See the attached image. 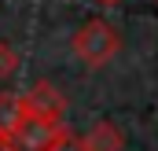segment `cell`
<instances>
[{
  "label": "cell",
  "mask_w": 158,
  "mask_h": 151,
  "mask_svg": "<svg viewBox=\"0 0 158 151\" xmlns=\"http://www.w3.org/2000/svg\"><path fill=\"white\" fill-rule=\"evenodd\" d=\"M70 48H74L77 63H85L88 70H99V67H107L121 52V33L110 22H103V19H88L77 33H74Z\"/></svg>",
  "instance_id": "6da1fadb"
},
{
  "label": "cell",
  "mask_w": 158,
  "mask_h": 151,
  "mask_svg": "<svg viewBox=\"0 0 158 151\" xmlns=\"http://www.w3.org/2000/svg\"><path fill=\"white\" fill-rule=\"evenodd\" d=\"M22 111H26V118L63 122V114H66V96H63L52 81H37L30 92H22Z\"/></svg>",
  "instance_id": "7a4b0ae2"
},
{
  "label": "cell",
  "mask_w": 158,
  "mask_h": 151,
  "mask_svg": "<svg viewBox=\"0 0 158 151\" xmlns=\"http://www.w3.org/2000/svg\"><path fill=\"white\" fill-rule=\"evenodd\" d=\"M66 133L63 122H44V118H22V125L11 133L15 148L19 151H44L52 140H59Z\"/></svg>",
  "instance_id": "3957f363"
},
{
  "label": "cell",
  "mask_w": 158,
  "mask_h": 151,
  "mask_svg": "<svg viewBox=\"0 0 158 151\" xmlns=\"http://www.w3.org/2000/svg\"><path fill=\"white\" fill-rule=\"evenodd\" d=\"M121 148H125V136L114 122H96L85 133V151H121Z\"/></svg>",
  "instance_id": "277c9868"
},
{
  "label": "cell",
  "mask_w": 158,
  "mask_h": 151,
  "mask_svg": "<svg viewBox=\"0 0 158 151\" xmlns=\"http://www.w3.org/2000/svg\"><path fill=\"white\" fill-rule=\"evenodd\" d=\"M22 118H26V111H22V96H15V92H0V133L11 136V133L22 125Z\"/></svg>",
  "instance_id": "5b68a950"
},
{
  "label": "cell",
  "mask_w": 158,
  "mask_h": 151,
  "mask_svg": "<svg viewBox=\"0 0 158 151\" xmlns=\"http://www.w3.org/2000/svg\"><path fill=\"white\" fill-rule=\"evenodd\" d=\"M15 70H19V52H15L11 44H4V41H0V81H4V77H11Z\"/></svg>",
  "instance_id": "8992f818"
},
{
  "label": "cell",
  "mask_w": 158,
  "mask_h": 151,
  "mask_svg": "<svg viewBox=\"0 0 158 151\" xmlns=\"http://www.w3.org/2000/svg\"><path fill=\"white\" fill-rule=\"evenodd\" d=\"M44 151H85V140H81V136H74V133L66 129L59 140H52V144H48Z\"/></svg>",
  "instance_id": "52a82bcc"
},
{
  "label": "cell",
  "mask_w": 158,
  "mask_h": 151,
  "mask_svg": "<svg viewBox=\"0 0 158 151\" xmlns=\"http://www.w3.org/2000/svg\"><path fill=\"white\" fill-rule=\"evenodd\" d=\"M0 151H19V148H15V140H11V136H4V133H0Z\"/></svg>",
  "instance_id": "ba28073f"
},
{
  "label": "cell",
  "mask_w": 158,
  "mask_h": 151,
  "mask_svg": "<svg viewBox=\"0 0 158 151\" xmlns=\"http://www.w3.org/2000/svg\"><path fill=\"white\" fill-rule=\"evenodd\" d=\"M92 4H99V7H114V4H121V0H92Z\"/></svg>",
  "instance_id": "9c48e42d"
}]
</instances>
